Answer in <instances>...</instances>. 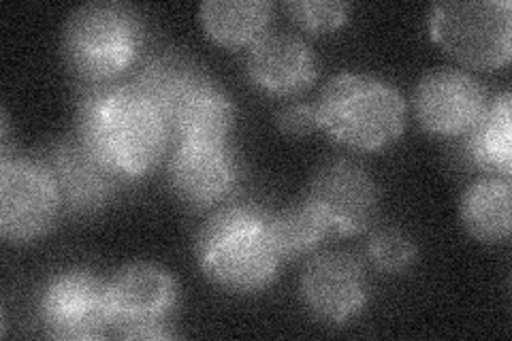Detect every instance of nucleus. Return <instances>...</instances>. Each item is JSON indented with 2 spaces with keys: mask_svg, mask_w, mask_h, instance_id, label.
Returning <instances> with one entry per match:
<instances>
[{
  "mask_svg": "<svg viewBox=\"0 0 512 341\" xmlns=\"http://www.w3.org/2000/svg\"><path fill=\"white\" fill-rule=\"evenodd\" d=\"M512 190L510 177H480L463 192L459 216L466 231L478 241H506L510 235Z\"/></svg>",
  "mask_w": 512,
  "mask_h": 341,
  "instance_id": "nucleus-16",
  "label": "nucleus"
},
{
  "mask_svg": "<svg viewBox=\"0 0 512 341\" xmlns=\"http://www.w3.org/2000/svg\"><path fill=\"white\" fill-rule=\"evenodd\" d=\"M429 32L468 67L498 69L512 52V5L508 0H446L431 9Z\"/></svg>",
  "mask_w": 512,
  "mask_h": 341,
  "instance_id": "nucleus-5",
  "label": "nucleus"
},
{
  "mask_svg": "<svg viewBox=\"0 0 512 341\" xmlns=\"http://www.w3.org/2000/svg\"><path fill=\"white\" fill-rule=\"evenodd\" d=\"M62 194L41 160L3 154L0 162V235L30 243L47 235L62 211Z\"/></svg>",
  "mask_w": 512,
  "mask_h": 341,
  "instance_id": "nucleus-6",
  "label": "nucleus"
},
{
  "mask_svg": "<svg viewBox=\"0 0 512 341\" xmlns=\"http://www.w3.org/2000/svg\"><path fill=\"white\" fill-rule=\"evenodd\" d=\"M195 256L207 278L233 292L267 288L284 261L271 235L269 216L246 205L216 211L201 226Z\"/></svg>",
  "mask_w": 512,
  "mask_h": 341,
  "instance_id": "nucleus-2",
  "label": "nucleus"
},
{
  "mask_svg": "<svg viewBox=\"0 0 512 341\" xmlns=\"http://www.w3.org/2000/svg\"><path fill=\"white\" fill-rule=\"evenodd\" d=\"M314 105L318 128L355 150H380L406 126L404 96L389 81L367 73L331 77Z\"/></svg>",
  "mask_w": 512,
  "mask_h": 341,
  "instance_id": "nucleus-3",
  "label": "nucleus"
},
{
  "mask_svg": "<svg viewBox=\"0 0 512 341\" xmlns=\"http://www.w3.org/2000/svg\"><path fill=\"white\" fill-rule=\"evenodd\" d=\"M237 158L224 141H180L169 162V184L188 207H212L237 184Z\"/></svg>",
  "mask_w": 512,
  "mask_h": 341,
  "instance_id": "nucleus-12",
  "label": "nucleus"
},
{
  "mask_svg": "<svg viewBox=\"0 0 512 341\" xmlns=\"http://www.w3.org/2000/svg\"><path fill=\"white\" fill-rule=\"evenodd\" d=\"M269 224L282 258H299L314 252L329 233V226L308 201L278 211L269 218Z\"/></svg>",
  "mask_w": 512,
  "mask_h": 341,
  "instance_id": "nucleus-20",
  "label": "nucleus"
},
{
  "mask_svg": "<svg viewBox=\"0 0 512 341\" xmlns=\"http://www.w3.org/2000/svg\"><path fill=\"white\" fill-rule=\"evenodd\" d=\"M248 75L271 94H295L316 79L318 64L312 47L288 32H263L248 50Z\"/></svg>",
  "mask_w": 512,
  "mask_h": 341,
  "instance_id": "nucleus-15",
  "label": "nucleus"
},
{
  "mask_svg": "<svg viewBox=\"0 0 512 341\" xmlns=\"http://www.w3.org/2000/svg\"><path fill=\"white\" fill-rule=\"evenodd\" d=\"M163 116L178 141H224L235 109L229 92L199 67L173 94Z\"/></svg>",
  "mask_w": 512,
  "mask_h": 341,
  "instance_id": "nucleus-14",
  "label": "nucleus"
},
{
  "mask_svg": "<svg viewBox=\"0 0 512 341\" xmlns=\"http://www.w3.org/2000/svg\"><path fill=\"white\" fill-rule=\"evenodd\" d=\"M269 15L271 5L265 0H205L199 7L207 37L227 47L252 45L265 32Z\"/></svg>",
  "mask_w": 512,
  "mask_h": 341,
  "instance_id": "nucleus-17",
  "label": "nucleus"
},
{
  "mask_svg": "<svg viewBox=\"0 0 512 341\" xmlns=\"http://www.w3.org/2000/svg\"><path fill=\"white\" fill-rule=\"evenodd\" d=\"M367 256L376 269L397 273L408 269L416 258L414 241L399 229H380L367 243Z\"/></svg>",
  "mask_w": 512,
  "mask_h": 341,
  "instance_id": "nucleus-21",
  "label": "nucleus"
},
{
  "mask_svg": "<svg viewBox=\"0 0 512 341\" xmlns=\"http://www.w3.org/2000/svg\"><path fill=\"white\" fill-rule=\"evenodd\" d=\"M299 292L303 305L325 322L342 324L357 316L370 297L365 267L350 252H320L303 267Z\"/></svg>",
  "mask_w": 512,
  "mask_h": 341,
  "instance_id": "nucleus-10",
  "label": "nucleus"
},
{
  "mask_svg": "<svg viewBox=\"0 0 512 341\" xmlns=\"http://www.w3.org/2000/svg\"><path fill=\"white\" fill-rule=\"evenodd\" d=\"M45 165L56 177L64 207L75 214H90L105 207L120 182L126 180L77 133L58 141Z\"/></svg>",
  "mask_w": 512,
  "mask_h": 341,
  "instance_id": "nucleus-13",
  "label": "nucleus"
},
{
  "mask_svg": "<svg viewBox=\"0 0 512 341\" xmlns=\"http://www.w3.org/2000/svg\"><path fill=\"white\" fill-rule=\"evenodd\" d=\"M43 327L58 339H96L111 327L107 282L88 269L54 273L41 292Z\"/></svg>",
  "mask_w": 512,
  "mask_h": 341,
  "instance_id": "nucleus-8",
  "label": "nucleus"
},
{
  "mask_svg": "<svg viewBox=\"0 0 512 341\" xmlns=\"http://www.w3.org/2000/svg\"><path fill=\"white\" fill-rule=\"evenodd\" d=\"M143 26L120 3H88L75 9L62 28V56L84 81H114L135 62Z\"/></svg>",
  "mask_w": 512,
  "mask_h": 341,
  "instance_id": "nucleus-4",
  "label": "nucleus"
},
{
  "mask_svg": "<svg viewBox=\"0 0 512 341\" xmlns=\"http://www.w3.org/2000/svg\"><path fill=\"white\" fill-rule=\"evenodd\" d=\"M286 11L306 30L327 32L340 28L350 15V5L344 0H291Z\"/></svg>",
  "mask_w": 512,
  "mask_h": 341,
  "instance_id": "nucleus-22",
  "label": "nucleus"
},
{
  "mask_svg": "<svg viewBox=\"0 0 512 341\" xmlns=\"http://www.w3.org/2000/svg\"><path fill=\"white\" fill-rule=\"evenodd\" d=\"M197 69L199 64L190 56L167 50L143 60L128 84L146 96L163 113L173 99V94L182 88L184 81Z\"/></svg>",
  "mask_w": 512,
  "mask_h": 341,
  "instance_id": "nucleus-19",
  "label": "nucleus"
},
{
  "mask_svg": "<svg viewBox=\"0 0 512 341\" xmlns=\"http://www.w3.org/2000/svg\"><path fill=\"white\" fill-rule=\"evenodd\" d=\"M180 286L173 275L152 263L122 267L107 282L111 327L128 339H165V320L178 303Z\"/></svg>",
  "mask_w": 512,
  "mask_h": 341,
  "instance_id": "nucleus-7",
  "label": "nucleus"
},
{
  "mask_svg": "<svg viewBox=\"0 0 512 341\" xmlns=\"http://www.w3.org/2000/svg\"><path fill=\"white\" fill-rule=\"evenodd\" d=\"M489 105L487 88L461 69L427 73L414 90V113L429 133L468 135Z\"/></svg>",
  "mask_w": 512,
  "mask_h": 341,
  "instance_id": "nucleus-11",
  "label": "nucleus"
},
{
  "mask_svg": "<svg viewBox=\"0 0 512 341\" xmlns=\"http://www.w3.org/2000/svg\"><path fill=\"white\" fill-rule=\"evenodd\" d=\"M278 126L282 128V133L291 135V137L310 135L312 131H316V128H318L316 105H310V103L286 105L278 113Z\"/></svg>",
  "mask_w": 512,
  "mask_h": 341,
  "instance_id": "nucleus-23",
  "label": "nucleus"
},
{
  "mask_svg": "<svg viewBox=\"0 0 512 341\" xmlns=\"http://www.w3.org/2000/svg\"><path fill=\"white\" fill-rule=\"evenodd\" d=\"M308 203L325 220L329 231L355 235L376 218L378 186L357 162L335 158L314 173Z\"/></svg>",
  "mask_w": 512,
  "mask_h": 341,
  "instance_id": "nucleus-9",
  "label": "nucleus"
},
{
  "mask_svg": "<svg viewBox=\"0 0 512 341\" xmlns=\"http://www.w3.org/2000/svg\"><path fill=\"white\" fill-rule=\"evenodd\" d=\"M75 133L120 175L139 177L165 154L171 131L160 109L131 84L84 81Z\"/></svg>",
  "mask_w": 512,
  "mask_h": 341,
  "instance_id": "nucleus-1",
  "label": "nucleus"
},
{
  "mask_svg": "<svg viewBox=\"0 0 512 341\" xmlns=\"http://www.w3.org/2000/svg\"><path fill=\"white\" fill-rule=\"evenodd\" d=\"M510 92L495 96L480 120L468 133V154L474 165L491 171L493 175L510 177L512 145L510 137Z\"/></svg>",
  "mask_w": 512,
  "mask_h": 341,
  "instance_id": "nucleus-18",
  "label": "nucleus"
}]
</instances>
